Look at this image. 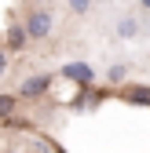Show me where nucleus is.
Returning a JSON list of instances; mask_svg holds the SVG:
<instances>
[{"instance_id":"423d86ee","label":"nucleus","mask_w":150,"mask_h":153,"mask_svg":"<svg viewBox=\"0 0 150 153\" xmlns=\"http://www.w3.org/2000/svg\"><path fill=\"white\" fill-rule=\"evenodd\" d=\"M15 106H18V95H0V120L15 117Z\"/></svg>"},{"instance_id":"39448f33","label":"nucleus","mask_w":150,"mask_h":153,"mask_svg":"<svg viewBox=\"0 0 150 153\" xmlns=\"http://www.w3.org/2000/svg\"><path fill=\"white\" fill-rule=\"evenodd\" d=\"M124 99L132 102V106H150V88H146V84H139V88H128V91H124Z\"/></svg>"},{"instance_id":"9b49d317","label":"nucleus","mask_w":150,"mask_h":153,"mask_svg":"<svg viewBox=\"0 0 150 153\" xmlns=\"http://www.w3.org/2000/svg\"><path fill=\"white\" fill-rule=\"evenodd\" d=\"M33 4H44V0H33Z\"/></svg>"},{"instance_id":"20e7f679","label":"nucleus","mask_w":150,"mask_h":153,"mask_svg":"<svg viewBox=\"0 0 150 153\" xmlns=\"http://www.w3.org/2000/svg\"><path fill=\"white\" fill-rule=\"evenodd\" d=\"M26 40H29V33H26V26H8V48H11V51H18V48H26Z\"/></svg>"},{"instance_id":"f03ea898","label":"nucleus","mask_w":150,"mask_h":153,"mask_svg":"<svg viewBox=\"0 0 150 153\" xmlns=\"http://www.w3.org/2000/svg\"><path fill=\"white\" fill-rule=\"evenodd\" d=\"M51 88V76L40 73V76H29V80H22V88H18V99H40V95H48Z\"/></svg>"},{"instance_id":"6e6552de","label":"nucleus","mask_w":150,"mask_h":153,"mask_svg":"<svg viewBox=\"0 0 150 153\" xmlns=\"http://www.w3.org/2000/svg\"><path fill=\"white\" fill-rule=\"evenodd\" d=\"M70 7H73V11H88V7H92V0H70Z\"/></svg>"},{"instance_id":"1a4fd4ad","label":"nucleus","mask_w":150,"mask_h":153,"mask_svg":"<svg viewBox=\"0 0 150 153\" xmlns=\"http://www.w3.org/2000/svg\"><path fill=\"white\" fill-rule=\"evenodd\" d=\"M4 69H8V51L0 48V76H4Z\"/></svg>"},{"instance_id":"7ed1b4c3","label":"nucleus","mask_w":150,"mask_h":153,"mask_svg":"<svg viewBox=\"0 0 150 153\" xmlns=\"http://www.w3.org/2000/svg\"><path fill=\"white\" fill-rule=\"evenodd\" d=\"M62 76H66V80H77L81 88H88L92 80H95V73H92V66H84V62H70V66L62 69Z\"/></svg>"},{"instance_id":"f257e3e1","label":"nucleus","mask_w":150,"mask_h":153,"mask_svg":"<svg viewBox=\"0 0 150 153\" xmlns=\"http://www.w3.org/2000/svg\"><path fill=\"white\" fill-rule=\"evenodd\" d=\"M22 26H26V33L33 36V40H44V36L51 33V15H48L44 7H37V11L26 15V22H22Z\"/></svg>"},{"instance_id":"0eeeda50","label":"nucleus","mask_w":150,"mask_h":153,"mask_svg":"<svg viewBox=\"0 0 150 153\" xmlns=\"http://www.w3.org/2000/svg\"><path fill=\"white\" fill-rule=\"evenodd\" d=\"M136 33H139V22H136V18H121L117 36H124V40H128V36H136Z\"/></svg>"},{"instance_id":"9d476101","label":"nucleus","mask_w":150,"mask_h":153,"mask_svg":"<svg viewBox=\"0 0 150 153\" xmlns=\"http://www.w3.org/2000/svg\"><path fill=\"white\" fill-rule=\"evenodd\" d=\"M139 4H143V7H146V11H150V0H139Z\"/></svg>"}]
</instances>
